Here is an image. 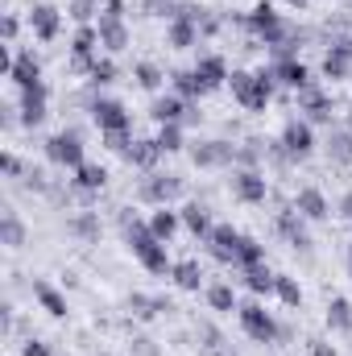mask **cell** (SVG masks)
<instances>
[{
	"label": "cell",
	"mask_w": 352,
	"mask_h": 356,
	"mask_svg": "<svg viewBox=\"0 0 352 356\" xmlns=\"http://www.w3.org/2000/svg\"><path fill=\"white\" fill-rule=\"evenodd\" d=\"M228 88H232V99L245 112H265V104L278 91V79H273L269 67H262V71H232L228 75Z\"/></svg>",
	"instance_id": "cell-2"
},
{
	"label": "cell",
	"mask_w": 352,
	"mask_h": 356,
	"mask_svg": "<svg viewBox=\"0 0 352 356\" xmlns=\"http://www.w3.org/2000/svg\"><path fill=\"white\" fill-rule=\"evenodd\" d=\"M0 241H4L8 249H21V245H25V224L17 220L13 207H4V216H0Z\"/></svg>",
	"instance_id": "cell-34"
},
{
	"label": "cell",
	"mask_w": 352,
	"mask_h": 356,
	"mask_svg": "<svg viewBox=\"0 0 352 356\" xmlns=\"http://www.w3.org/2000/svg\"><path fill=\"white\" fill-rule=\"evenodd\" d=\"M328 158H332L336 166H352V133L344 124L328 133Z\"/></svg>",
	"instance_id": "cell-31"
},
{
	"label": "cell",
	"mask_w": 352,
	"mask_h": 356,
	"mask_svg": "<svg viewBox=\"0 0 352 356\" xmlns=\"http://www.w3.org/2000/svg\"><path fill=\"white\" fill-rule=\"evenodd\" d=\"M99 17H125V0H104V13Z\"/></svg>",
	"instance_id": "cell-52"
},
{
	"label": "cell",
	"mask_w": 352,
	"mask_h": 356,
	"mask_svg": "<svg viewBox=\"0 0 352 356\" xmlns=\"http://www.w3.org/2000/svg\"><path fill=\"white\" fill-rule=\"evenodd\" d=\"M265 145H269V141H257V137H253V141H241V145H237V166H253V170H257Z\"/></svg>",
	"instance_id": "cell-43"
},
{
	"label": "cell",
	"mask_w": 352,
	"mask_h": 356,
	"mask_svg": "<svg viewBox=\"0 0 352 356\" xmlns=\"http://www.w3.org/2000/svg\"><path fill=\"white\" fill-rule=\"evenodd\" d=\"M241 277H245V286L253 294H273V277L278 273H269L265 266H249V269H241Z\"/></svg>",
	"instance_id": "cell-38"
},
{
	"label": "cell",
	"mask_w": 352,
	"mask_h": 356,
	"mask_svg": "<svg viewBox=\"0 0 352 356\" xmlns=\"http://www.w3.org/2000/svg\"><path fill=\"white\" fill-rule=\"evenodd\" d=\"M99 46L108 50V54H120L125 46H129V25H125V17H99Z\"/></svg>",
	"instance_id": "cell-23"
},
{
	"label": "cell",
	"mask_w": 352,
	"mask_h": 356,
	"mask_svg": "<svg viewBox=\"0 0 352 356\" xmlns=\"http://www.w3.org/2000/svg\"><path fill=\"white\" fill-rule=\"evenodd\" d=\"M340 211H344V220L352 224V195H344V199H340Z\"/></svg>",
	"instance_id": "cell-53"
},
{
	"label": "cell",
	"mask_w": 352,
	"mask_h": 356,
	"mask_svg": "<svg viewBox=\"0 0 352 356\" xmlns=\"http://www.w3.org/2000/svg\"><path fill=\"white\" fill-rule=\"evenodd\" d=\"M237 25H245L257 42H265V50H273V46H282V42H290V25L282 21V13H273V4L262 0V4H253L249 13H241L237 17Z\"/></svg>",
	"instance_id": "cell-3"
},
{
	"label": "cell",
	"mask_w": 352,
	"mask_h": 356,
	"mask_svg": "<svg viewBox=\"0 0 352 356\" xmlns=\"http://www.w3.org/2000/svg\"><path fill=\"white\" fill-rule=\"evenodd\" d=\"M278 141H282V149H286L294 162H303V158L315 154V124H311V120H286Z\"/></svg>",
	"instance_id": "cell-11"
},
{
	"label": "cell",
	"mask_w": 352,
	"mask_h": 356,
	"mask_svg": "<svg viewBox=\"0 0 352 356\" xmlns=\"http://www.w3.org/2000/svg\"><path fill=\"white\" fill-rule=\"evenodd\" d=\"M129 311H133L137 319L150 323V319L162 315V302H158V294H141V290H133V294H129Z\"/></svg>",
	"instance_id": "cell-35"
},
{
	"label": "cell",
	"mask_w": 352,
	"mask_h": 356,
	"mask_svg": "<svg viewBox=\"0 0 352 356\" xmlns=\"http://www.w3.org/2000/svg\"><path fill=\"white\" fill-rule=\"evenodd\" d=\"M67 228H71L79 241H99V216H95V211H75V216L67 220Z\"/></svg>",
	"instance_id": "cell-36"
},
{
	"label": "cell",
	"mask_w": 352,
	"mask_h": 356,
	"mask_svg": "<svg viewBox=\"0 0 352 356\" xmlns=\"http://www.w3.org/2000/svg\"><path fill=\"white\" fill-rule=\"evenodd\" d=\"M133 79H137V88H145V91H158L166 83V75H162L158 63H137V67H133Z\"/></svg>",
	"instance_id": "cell-39"
},
{
	"label": "cell",
	"mask_w": 352,
	"mask_h": 356,
	"mask_svg": "<svg viewBox=\"0 0 352 356\" xmlns=\"http://www.w3.org/2000/svg\"><path fill=\"white\" fill-rule=\"evenodd\" d=\"M211 356H232V353H211Z\"/></svg>",
	"instance_id": "cell-56"
},
{
	"label": "cell",
	"mask_w": 352,
	"mask_h": 356,
	"mask_svg": "<svg viewBox=\"0 0 352 356\" xmlns=\"http://www.w3.org/2000/svg\"><path fill=\"white\" fill-rule=\"evenodd\" d=\"M203 298H207L211 311H237V307H241V302H237V290H232L228 282H211V286L203 290Z\"/></svg>",
	"instance_id": "cell-33"
},
{
	"label": "cell",
	"mask_w": 352,
	"mask_h": 356,
	"mask_svg": "<svg viewBox=\"0 0 352 356\" xmlns=\"http://www.w3.org/2000/svg\"><path fill=\"white\" fill-rule=\"evenodd\" d=\"M307 224H311V220H303L294 203H290V207H282V211L273 216V228H278V236H282L290 249H298V253H311V232H307Z\"/></svg>",
	"instance_id": "cell-9"
},
{
	"label": "cell",
	"mask_w": 352,
	"mask_h": 356,
	"mask_svg": "<svg viewBox=\"0 0 352 356\" xmlns=\"http://www.w3.org/2000/svg\"><path fill=\"white\" fill-rule=\"evenodd\" d=\"M237 319H241V332L253 340V344H278L286 332L278 327V319L265 311L262 302H241L237 307Z\"/></svg>",
	"instance_id": "cell-4"
},
{
	"label": "cell",
	"mask_w": 352,
	"mask_h": 356,
	"mask_svg": "<svg viewBox=\"0 0 352 356\" xmlns=\"http://www.w3.org/2000/svg\"><path fill=\"white\" fill-rule=\"evenodd\" d=\"M95 13H104V4H99V0H71V4H67V17H71L75 25H91V17H95Z\"/></svg>",
	"instance_id": "cell-42"
},
{
	"label": "cell",
	"mask_w": 352,
	"mask_h": 356,
	"mask_svg": "<svg viewBox=\"0 0 352 356\" xmlns=\"http://www.w3.org/2000/svg\"><path fill=\"white\" fill-rule=\"evenodd\" d=\"M199 336L207 340V348H211V353H220V332H216V327H207V323H199Z\"/></svg>",
	"instance_id": "cell-49"
},
{
	"label": "cell",
	"mask_w": 352,
	"mask_h": 356,
	"mask_svg": "<svg viewBox=\"0 0 352 356\" xmlns=\"http://www.w3.org/2000/svg\"><path fill=\"white\" fill-rule=\"evenodd\" d=\"M182 191H186V182L178 175H158V170H150L137 186L141 203H150V207H170L175 199H182Z\"/></svg>",
	"instance_id": "cell-5"
},
{
	"label": "cell",
	"mask_w": 352,
	"mask_h": 356,
	"mask_svg": "<svg viewBox=\"0 0 352 356\" xmlns=\"http://www.w3.org/2000/svg\"><path fill=\"white\" fill-rule=\"evenodd\" d=\"M241 236H245L241 228H232V224H216V228H211V236H207L203 245H207V253H211V257H216L220 266H232V269H237Z\"/></svg>",
	"instance_id": "cell-13"
},
{
	"label": "cell",
	"mask_w": 352,
	"mask_h": 356,
	"mask_svg": "<svg viewBox=\"0 0 352 356\" xmlns=\"http://www.w3.org/2000/svg\"><path fill=\"white\" fill-rule=\"evenodd\" d=\"M170 282H175L178 290H186V294H195L199 286H203V269H199V261H175L170 266Z\"/></svg>",
	"instance_id": "cell-30"
},
{
	"label": "cell",
	"mask_w": 352,
	"mask_h": 356,
	"mask_svg": "<svg viewBox=\"0 0 352 356\" xmlns=\"http://www.w3.org/2000/svg\"><path fill=\"white\" fill-rule=\"evenodd\" d=\"M269 71H273V79H278L282 88H294V91H303V88L315 83V79H311V67H307L303 58H273Z\"/></svg>",
	"instance_id": "cell-15"
},
{
	"label": "cell",
	"mask_w": 352,
	"mask_h": 356,
	"mask_svg": "<svg viewBox=\"0 0 352 356\" xmlns=\"http://www.w3.org/2000/svg\"><path fill=\"white\" fill-rule=\"evenodd\" d=\"M249 266H265V249L253 241V236H241V253H237V269Z\"/></svg>",
	"instance_id": "cell-41"
},
{
	"label": "cell",
	"mask_w": 352,
	"mask_h": 356,
	"mask_svg": "<svg viewBox=\"0 0 352 356\" xmlns=\"http://www.w3.org/2000/svg\"><path fill=\"white\" fill-rule=\"evenodd\" d=\"M195 75H199V88H203V95H207V91L224 88L232 71H228V63H224L220 54H203V58L195 63Z\"/></svg>",
	"instance_id": "cell-19"
},
{
	"label": "cell",
	"mask_w": 352,
	"mask_h": 356,
	"mask_svg": "<svg viewBox=\"0 0 352 356\" xmlns=\"http://www.w3.org/2000/svg\"><path fill=\"white\" fill-rule=\"evenodd\" d=\"M298 112H307L303 120H311V124H332V95L319 83H311L298 91Z\"/></svg>",
	"instance_id": "cell-14"
},
{
	"label": "cell",
	"mask_w": 352,
	"mask_h": 356,
	"mask_svg": "<svg viewBox=\"0 0 352 356\" xmlns=\"http://www.w3.org/2000/svg\"><path fill=\"white\" fill-rule=\"evenodd\" d=\"M99 137H104V145H108L112 154H125V149L133 145V137H129V133H99Z\"/></svg>",
	"instance_id": "cell-45"
},
{
	"label": "cell",
	"mask_w": 352,
	"mask_h": 356,
	"mask_svg": "<svg viewBox=\"0 0 352 356\" xmlns=\"http://www.w3.org/2000/svg\"><path fill=\"white\" fill-rule=\"evenodd\" d=\"M154 141H158L162 154H178V149L186 145V141H182V124H158V137H154Z\"/></svg>",
	"instance_id": "cell-40"
},
{
	"label": "cell",
	"mask_w": 352,
	"mask_h": 356,
	"mask_svg": "<svg viewBox=\"0 0 352 356\" xmlns=\"http://www.w3.org/2000/svg\"><path fill=\"white\" fill-rule=\"evenodd\" d=\"M21 356H54V353H50V344H46V340H33V336H29V340L21 344Z\"/></svg>",
	"instance_id": "cell-48"
},
{
	"label": "cell",
	"mask_w": 352,
	"mask_h": 356,
	"mask_svg": "<svg viewBox=\"0 0 352 356\" xmlns=\"http://www.w3.org/2000/svg\"><path fill=\"white\" fill-rule=\"evenodd\" d=\"M166 46H170V50H191V46H199V25H195V17H182V13H178L175 21H166Z\"/></svg>",
	"instance_id": "cell-22"
},
{
	"label": "cell",
	"mask_w": 352,
	"mask_h": 356,
	"mask_svg": "<svg viewBox=\"0 0 352 356\" xmlns=\"http://www.w3.org/2000/svg\"><path fill=\"white\" fill-rule=\"evenodd\" d=\"M178 216H182V228H186V232H195L199 241H207V236H211V228H216V220H211V211H207L203 203H186Z\"/></svg>",
	"instance_id": "cell-25"
},
{
	"label": "cell",
	"mask_w": 352,
	"mask_h": 356,
	"mask_svg": "<svg viewBox=\"0 0 352 356\" xmlns=\"http://www.w3.org/2000/svg\"><path fill=\"white\" fill-rule=\"evenodd\" d=\"M120 224H125V245H129V253L150 269V273H166V277H170V266H175V261H170L166 245L150 232V224H145V220H137L133 211H125V216H120Z\"/></svg>",
	"instance_id": "cell-1"
},
{
	"label": "cell",
	"mask_w": 352,
	"mask_h": 356,
	"mask_svg": "<svg viewBox=\"0 0 352 356\" xmlns=\"http://www.w3.org/2000/svg\"><path fill=\"white\" fill-rule=\"evenodd\" d=\"M17 29H21V21H17V17H4V21H0V33H4V42H13V38H17Z\"/></svg>",
	"instance_id": "cell-51"
},
{
	"label": "cell",
	"mask_w": 352,
	"mask_h": 356,
	"mask_svg": "<svg viewBox=\"0 0 352 356\" xmlns=\"http://www.w3.org/2000/svg\"><path fill=\"white\" fill-rule=\"evenodd\" d=\"M273 294H278V302L290 307V311L303 307V286H298V277H290V273H278V277H273Z\"/></svg>",
	"instance_id": "cell-32"
},
{
	"label": "cell",
	"mask_w": 352,
	"mask_h": 356,
	"mask_svg": "<svg viewBox=\"0 0 352 356\" xmlns=\"http://www.w3.org/2000/svg\"><path fill=\"white\" fill-rule=\"evenodd\" d=\"M307 344H311V356H340L328 340H319V336H315V340H307Z\"/></svg>",
	"instance_id": "cell-50"
},
{
	"label": "cell",
	"mask_w": 352,
	"mask_h": 356,
	"mask_svg": "<svg viewBox=\"0 0 352 356\" xmlns=\"http://www.w3.org/2000/svg\"><path fill=\"white\" fill-rule=\"evenodd\" d=\"M328 327L332 332H352V302L349 298H332L328 302Z\"/></svg>",
	"instance_id": "cell-37"
},
{
	"label": "cell",
	"mask_w": 352,
	"mask_h": 356,
	"mask_svg": "<svg viewBox=\"0 0 352 356\" xmlns=\"http://www.w3.org/2000/svg\"><path fill=\"white\" fill-rule=\"evenodd\" d=\"M88 112H91V120H95L99 133H129L133 129V116H129V108L120 99L95 95V99H88Z\"/></svg>",
	"instance_id": "cell-6"
},
{
	"label": "cell",
	"mask_w": 352,
	"mask_h": 356,
	"mask_svg": "<svg viewBox=\"0 0 352 356\" xmlns=\"http://www.w3.org/2000/svg\"><path fill=\"white\" fill-rule=\"evenodd\" d=\"M0 170L8 178H17V175H25V162H21L17 154H4V158H0Z\"/></svg>",
	"instance_id": "cell-47"
},
{
	"label": "cell",
	"mask_w": 352,
	"mask_h": 356,
	"mask_svg": "<svg viewBox=\"0 0 352 356\" xmlns=\"http://www.w3.org/2000/svg\"><path fill=\"white\" fill-rule=\"evenodd\" d=\"M71 175H75L71 178V186H75L79 195H99V191L108 186V170H104L99 162H83V166L71 170Z\"/></svg>",
	"instance_id": "cell-24"
},
{
	"label": "cell",
	"mask_w": 352,
	"mask_h": 356,
	"mask_svg": "<svg viewBox=\"0 0 352 356\" xmlns=\"http://www.w3.org/2000/svg\"><path fill=\"white\" fill-rule=\"evenodd\" d=\"M150 116L158 120V124H199V108L195 104H186L182 95H158L154 104H150Z\"/></svg>",
	"instance_id": "cell-10"
},
{
	"label": "cell",
	"mask_w": 352,
	"mask_h": 356,
	"mask_svg": "<svg viewBox=\"0 0 352 356\" xmlns=\"http://www.w3.org/2000/svg\"><path fill=\"white\" fill-rule=\"evenodd\" d=\"M8 79L17 83V91H29L42 83V63H38V54L33 50H21L17 58H13V71H8Z\"/></svg>",
	"instance_id": "cell-18"
},
{
	"label": "cell",
	"mask_w": 352,
	"mask_h": 356,
	"mask_svg": "<svg viewBox=\"0 0 352 356\" xmlns=\"http://www.w3.org/2000/svg\"><path fill=\"white\" fill-rule=\"evenodd\" d=\"M349 75H352V54L344 46H328V54H323V79L344 83Z\"/></svg>",
	"instance_id": "cell-28"
},
{
	"label": "cell",
	"mask_w": 352,
	"mask_h": 356,
	"mask_svg": "<svg viewBox=\"0 0 352 356\" xmlns=\"http://www.w3.org/2000/svg\"><path fill=\"white\" fill-rule=\"evenodd\" d=\"M133 356H162L158 353V344L150 340V336H133V348H129Z\"/></svg>",
	"instance_id": "cell-46"
},
{
	"label": "cell",
	"mask_w": 352,
	"mask_h": 356,
	"mask_svg": "<svg viewBox=\"0 0 352 356\" xmlns=\"http://www.w3.org/2000/svg\"><path fill=\"white\" fill-rule=\"evenodd\" d=\"M349 273H352V253H349Z\"/></svg>",
	"instance_id": "cell-57"
},
{
	"label": "cell",
	"mask_w": 352,
	"mask_h": 356,
	"mask_svg": "<svg viewBox=\"0 0 352 356\" xmlns=\"http://www.w3.org/2000/svg\"><path fill=\"white\" fill-rule=\"evenodd\" d=\"M145 224H150V232H154L162 245H170V241H175V232L182 228V216L170 211V207H154V216H150Z\"/></svg>",
	"instance_id": "cell-27"
},
{
	"label": "cell",
	"mask_w": 352,
	"mask_h": 356,
	"mask_svg": "<svg viewBox=\"0 0 352 356\" xmlns=\"http://www.w3.org/2000/svg\"><path fill=\"white\" fill-rule=\"evenodd\" d=\"M46 158L54 162V166H63V170H79L88 158H83V137L75 133V129H63V133H54L50 141H46Z\"/></svg>",
	"instance_id": "cell-7"
},
{
	"label": "cell",
	"mask_w": 352,
	"mask_h": 356,
	"mask_svg": "<svg viewBox=\"0 0 352 356\" xmlns=\"http://www.w3.org/2000/svg\"><path fill=\"white\" fill-rule=\"evenodd\" d=\"M294 207H298V216H303V220H311V224H319V220H328V216H332L328 195H323L319 186H303V191L294 195Z\"/></svg>",
	"instance_id": "cell-20"
},
{
	"label": "cell",
	"mask_w": 352,
	"mask_h": 356,
	"mask_svg": "<svg viewBox=\"0 0 352 356\" xmlns=\"http://www.w3.org/2000/svg\"><path fill=\"white\" fill-rule=\"evenodd\" d=\"M95 88H104V83H116V63L112 58H95V67H91V75H88Z\"/></svg>",
	"instance_id": "cell-44"
},
{
	"label": "cell",
	"mask_w": 352,
	"mask_h": 356,
	"mask_svg": "<svg viewBox=\"0 0 352 356\" xmlns=\"http://www.w3.org/2000/svg\"><path fill=\"white\" fill-rule=\"evenodd\" d=\"M33 298H38V307H42L50 319H67V298H63L46 277H38V282H33Z\"/></svg>",
	"instance_id": "cell-26"
},
{
	"label": "cell",
	"mask_w": 352,
	"mask_h": 356,
	"mask_svg": "<svg viewBox=\"0 0 352 356\" xmlns=\"http://www.w3.org/2000/svg\"><path fill=\"white\" fill-rule=\"evenodd\" d=\"M191 162L199 170H232L237 166V145L232 141H195Z\"/></svg>",
	"instance_id": "cell-8"
},
{
	"label": "cell",
	"mask_w": 352,
	"mask_h": 356,
	"mask_svg": "<svg viewBox=\"0 0 352 356\" xmlns=\"http://www.w3.org/2000/svg\"><path fill=\"white\" fill-rule=\"evenodd\" d=\"M29 29H33L38 42H54L58 29H63V13L54 4H33L29 8Z\"/></svg>",
	"instance_id": "cell-17"
},
{
	"label": "cell",
	"mask_w": 352,
	"mask_h": 356,
	"mask_svg": "<svg viewBox=\"0 0 352 356\" xmlns=\"http://www.w3.org/2000/svg\"><path fill=\"white\" fill-rule=\"evenodd\" d=\"M46 104H50V91L46 83H38V88L21 91V104H17V116H21V124H29V129H38L50 112H46Z\"/></svg>",
	"instance_id": "cell-16"
},
{
	"label": "cell",
	"mask_w": 352,
	"mask_h": 356,
	"mask_svg": "<svg viewBox=\"0 0 352 356\" xmlns=\"http://www.w3.org/2000/svg\"><path fill=\"white\" fill-rule=\"evenodd\" d=\"M228 186H232V199H241V203H265L269 199V182L253 166H232V182Z\"/></svg>",
	"instance_id": "cell-12"
},
{
	"label": "cell",
	"mask_w": 352,
	"mask_h": 356,
	"mask_svg": "<svg viewBox=\"0 0 352 356\" xmlns=\"http://www.w3.org/2000/svg\"><path fill=\"white\" fill-rule=\"evenodd\" d=\"M344 129H349V133H352V108H349V120H344Z\"/></svg>",
	"instance_id": "cell-55"
},
{
	"label": "cell",
	"mask_w": 352,
	"mask_h": 356,
	"mask_svg": "<svg viewBox=\"0 0 352 356\" xmlns=\"http://www.w3.org/2000/svg\"><path fill=\"white\" fill-rule=\"evenodd\" d=\"M170 88H175V95H182L186 104H199V95H203L195 67H178V71H170Z\"/></svg>",
	"instance_id": "cell-29"
},
{
	"label": "cell",
	"mask_w": 352,
	"mask_h": 356,
	"mask_svg": "<svg viewBox=\"0 0 352 356\" xmlns=\"http://www.w3.org/2000/svg\"><path fill=\"white\" fill-rule=\"evenodd\" d=\"M158 158H166V154L158 149V141H154V137H133V145L125 149V162H129V166H137V170H145V175L158 166Z\"/></svg>",
	"instance_id": "cell-21"
},
{
	"label": "cell",
	"mask_w": 352,
	"mask_h": 356,
	"mask_svg": "<svg viewBox=\"0 0 352 356\" xmlns=\"http://www.w3.org/2000/svg\"><path fill=\"white\" fill-rule=\"evenodd\" d=\"M286 4H290V8H307V0H286Z\"/></svg>",
	"instance_id": "cell-54"
}]
</instances>
